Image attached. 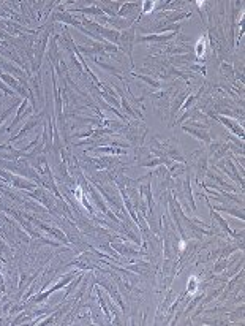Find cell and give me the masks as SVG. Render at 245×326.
Instances as JSON below:
<instances>
[{
  "label": "cell",
  "mask_w": 245,
  "mask_h": 326,
  "mask_svg": "<svg viewBox=\"0 0 245 326\" xmlns=\"http://www.w3.org/2000/svg\"><path fill=\"white\" fill-rule=\"evenodd\" d=\"M196 52H198V55H199V57H202V55H204V52H206V43H204L202 40H199V41H198Z\"/></svg>",
  "instance_id": "1"
},
{
  "label": "cell",
  "mask_w": 245,
  "mask_h": 326,
  "mask_svg": "<svg viewBox=\"0 0 245 326\" xmlns=\"http://www.w3.org/2000/svg\"><path fill=\"white\" fill-rule=\"evenodd\" d=\"M188 291H196V280L194 279H191V282H188Z\"/></svg>",
  "instance_id": "2"
}]
</instances>
